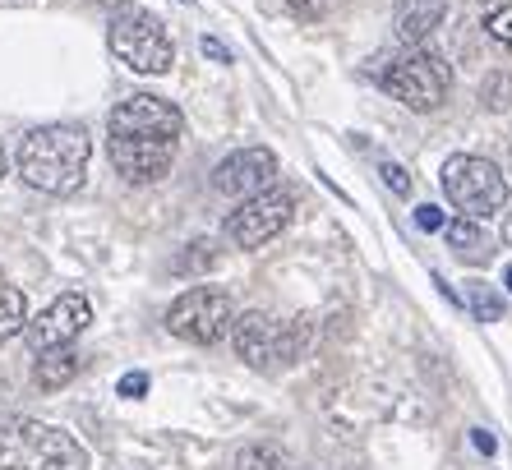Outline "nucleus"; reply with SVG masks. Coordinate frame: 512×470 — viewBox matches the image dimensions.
Segmentation results:
<instances>
[{"label": "nucleus", "instance_id": "nucleus-6", "mask_svg": "<svg viewBox=\"0 0 512 470\" xmlns=\"http://www.w3.org/2000/svg\"><path fill=\"white\" fill-rule=\"evenodd\" d=\"M443 194L462 217H494V212L508 208V180L489 157L476 153H457L443 162Z\"/></svg>", "mask_w": 512, "mask_h": 470}, {"label": "nucleus", "instance_id": "nucleus-22", "mask_svg": "<svg viewBox=\"0 0 512 470\" xmlns=\"http://www.w3.org/2000/svg\"><path fill=\"white\" fill-rule=\"evenodd\" d=\"M383 185L393 189V194H411V180H406L402 166H383Z\"/></svg>", "mask_w": 512, "mask_h": 470}, {"label": "nucleus", "instance_id": "nucleus-16", "mask_svg": "<svg viewBox=\"0 0 512 470\" xmlns=\"http://www.w3.org/2000/svg\"><path fill=\"white\" fill-rule=\"evenodd\" d=\"M28 323V300H24V291L0 272V341L5 337H14V332Z\"/></svg>", "mask_w": 512, "mask_h": 470}, {"label": "nucleus", "instance_id": "nucleus-27", "mask_svg": "<svg viewBox=\"0 0 512 470\" xmlns=\"http://www.w3.org/2000/svg\"><path fill=\"white\" fill-rule=\"evenodd\" d=\"M503 286H508V291H512V263H508V272H503Z\"/></svg>", "mask_w": 512, "mask_h": 470}, {"label": "nucleus", "instance_id": "nucleus-3", "mask_svg": "<svg viewBox=\"0 0 512 470\" xmlns=\"http://www.w3.org/2000/svg\"><path fill=\"white\" fill-rule=\"evenodd\" d=\"M231 346L250 369L277 374V369H291L305 355L310 328L300 318H277L268 309H250V314L231 318Z\"/></svg>", "mask_w": 512, "mask_h": 470}, {"label": "nucleus", "instance_id": "nucleus-25", "mask_svg": "<svg viewBox=\"0 0 512 470\" xmlns=\"http://www.w3.org/2000/svg\"><path fill=\"white\" fill-rule=\"evenodd\" d=\"M471 443H476L480 452H485V457L494 452V438H489V429H476V434H471Z\"/></svg>", "mask_w": 512, "mask_h": 470}, {"label": "nucleus", "instance_id": "nucleus-14", "mask_svg": "<svg viewBox=\"0 0 512 470\" xmlns=\"http://www.w3.org/2000/svg\"><path fill=\"white\" fill-rule=\"evenodd\" d=\"M439 19H443V0H402V14H397L402 47H425V37L439 28Z\"/></svg>", "mask_w": 512, "mask_h": 470}, {"label": "nucleus", "instance_id": "nucleus-9", "mask_svg": "<svg viewBox=\"0 0 512 470\" xmlns=\"http://www.w3.org/2000/svg\"><path fill=\"white\" fill-rule=\"evenodd\" d=\"M185 120L167 97L153 93H134L111 111L107 120V139H153V143H180Z\"/></svg>", "mask_w": 512, "mask_h": 470}, {"label": "nucleus", "instance_id": "nucleus-18", "mask_svg": "<svg viewBox=\"0 0 512 470\" xmlns=\"http://www.w3.org/2000/svg\"><path fill=\"white\" fill-rule=\"evenodd\" d=\"M213 240H194L190 245V254H185V259L176 263V272H185V277H190V272H199V268H213Z\"/></svg>", "mask_w": 512, "mask_h": 470}, {"label": "nucleus", "instance_id": "nucleus-8", "mask_svg": "<svg viewBox=\"0 0 512 470\" xmlns=\"http://www.w3.org/2000/svg\"><path fill=\"white\" fill-rule=\"evenodd\" d=\"M291 212H296V194L268 185V189H259V194H250V199H240V208L227 217V240L236 249H259V245H268L273 235L286 231Z\"/></svg>", "mask_w": 512, "mask_h": 470}, {"label": "nucleus", "instance_id": "nucleus-7", "mask_svg": "<svg viewBox=\"0 0 512 470\" xmlns=\"http://www.w3.org/2000/svg\"><path fill=\"white\" fill-rule=\"evenodd\" d=\"M231 295L222 286H190L176 305L167 309V332L190 346H213L231 328Z\"/></svg>", "mask_w": 512, "mask_h": 470}, {"label": "nucleus", "instance_id": "nucleus-24", "mask_svg": "<svg viewBox=\"0 0 512 470\" xmlns=\"http://www.w3.org/2000/svg\"><path fill=\"white\" fill-rule=\"evenodd\" d=\"M148 392V374H125L120 378V397H143Z\"/></svg>", "mask_w": 512, "mask_h": 470}, {"label": "nucleus", "instance_id": "nucleus-11", "mask_svg": "<svg viewBox=\"0 0 512 470\" xmlns=\"http://www.w3.org/2000/svg\"><path fill=\"white\" fill-rule=\"evenodd\" d=\"M277 185V153L263 148V143H250V148H236L227 162H217L213 171V189L227 194V199H250L259 189Z\"/></svg>", "mask_w": 512, "mask_h": 470}, {"label": "nucleus", "instance_id": "nucleus-2", "mask_svg": "<svg viewBox=\"0 0 512 470\" xmlns=\"http://www.w3.org/2000/svg\"><path fill=\"white\" fill-rule=\"evenodd\" d=\"M0 470H88V452L47 420L0 415Z\"/></svg>", "mask_w": 512, "mask_h": 470}, {"label": "nucleus", "instance_id": "nucleus-17", "mask_svg": "<svg viewBox=\"0 0 512 470\" xmlns=\"http://www.w3.org/2000/svg\"><path fill=\"white\" fill-rule=\"evenodd\" d=\"M466 300H471V314H476L480 323H499V318H503V295L494 291V286L471 282V286H466Z\"/></svg>", "mask_w": 512, "mask_h": 470}, {"label": "nucleus", "instance_id": "nucleus-5", "mask_svg": "<svg viewBox=\"0 0 512 470\" xmlns=\"http://www.w3.org/2000/svg\"><path fill=\"white\" fill-rule=\"evenodd\" d=\"M107 47L120 65H130L134 74H167L176 65V47H171V33L157 14L139 10V5H125V10L111 14L107 28Z\"/></svg>", "mask_w": 512, "mask_h": 470}, {"label": "nucleus", "instance_id": "nucleus-1", "mask_svg": "<svg viewBox=\"0 0 512 470\" xmlns=\"http://www.w3.org/2000/svg\"><path fill=\"white\" fill-rule=\"evenodd\" d=\"M93 139L84 125H42L19 139V176L42 194H74L84 185Z\"/></svg>", "mask_w": 512, "mask_h": 470}, {"label": "nucleus", "instance_id": "nucleus-13", "mask_svg": "<svg viewBox=\"0 0 512 470\" xmlns=\"http://www.w3.org/2000/svg\"><path fill=\"white\" fill-rule=\"evenodd\" d=\"M79 369H84V355L70 346H51V351H37V369H33V383L42 392H56L65 388V383H74L79 378Z\"/></svg>", "mask_w": 512, "mask_h": 470}, {"label": "nucleus", "instance_id": "nucleus-23", "mask_svg": "<svg viewBox=\"0 0 512 470\" xmlns=\"http://www.w3.org/2000/svg\"><path fill=\"white\" fill-rule=\"evenodd\" d=\"M199 51H203V56H208V60H217V65H231V51L222 47L217 37H203V42H199Z\"/></svg>", "mask_w": 512, "mask_h": 470}, {"label": "nucleus", "instance_id": "nucleus-28", "mask_svg": "<svg viewBox=\"0 0 512 470\" xmlns=\"http://www.w3.org/2000/svg\"><path fill=\"white\" fill-rule=\"evenodd\" d=\"M0 176H5V148H0Z\"/></svg>", "mask_w": 512, "mask_h": 470}, {"label": "nucleus", "instance_id": "nucleus-19", "mask_svg": "<svg viewBox=\"0 0 512 470\" xmlns=\"http://www.w3.org/2000/svg\"><path fill=\"white\" fill-rule=\"evenodd\" d=\"M485 28H489V37L494 42H503V47H512V5H503V10H494L485 19Z\"/></svg>", "mask_w": 512, "mask_h": 470}, {"label": "nucleus", "instance_id": "nucleus-4", "mask_svg": "<svg viewBox=\"0 0 512 470\" xmlns=\"http://www.w3.org/2000/svg\"><path fill=\"white\" fill-rule=\"evenodd\" d=\"M379 88L393 93L411 111H439L448 102V93H453V70H448V60L439 51L406 47L402 56H393L379 70Z\"/></svg>", "mask_w": 512, "mask_h": 470}, {"label": "nucleus", "instance_id": "nucleus-15", "mask_svg": "<svg viewBox=\"0 0 512 470\" xmlns=\"http://www.w3.org/2000/svg\"><path fill=\"white\" fill-rule=\"evenodd\" d=\"M443 235H448V245L457 249V259L466 263H489V235L480 231L476 217H453V222H443Z\"/></svg>", "mask_w": 512, "mask_h": 470}, {"label": "nucleus", "instance_id": "nucleus-21", "mask_svg": "<svg viewBox=\"0 0 512 470\" xmlns=\"http://www.w3.org/2000/svg\"><path fill=\"white\" fill-rule=\"evenodd\" d=\"M416 226H420V231H443V212L434 208V203H420V208H416Z\"/></svg>", "mask_w": 512, "mask_h": 470}, {"label": "nucleus", "instance_id": "nucleus-26", "mask_svg": "<svg viewBox=\"0 0 512 470\" xmlns=\"http://www.w3.org/2000/svg\"><path fill=\"white\" fill-rule=\"evenodd\" d=\"M503 240H508V245H512V212H508V217H503Z\"/></svg>", "mask_w": 512, "mask_h": 470}, {"label": "nucleus", "instance_id": "nucleus-12", "mask_svg": "<svg viewBox=\"0 0 512 470\" xmlns=\"http://www.w3.org/2000/svg\"><path fill=\"white\" fill-rule=\"evenodd\" d=\"M176 148L180 143H153V139H107V153H111V166L130 185H153L171 171L176 162Z\"/></svg>", "mask_w": 512, "mask_h": 470}, {"label": "nucleus", "instance_id": "nucleus-10", "mask_svg": "<svg viewBox=\"0 0 512 470\" xmlns=\"http://www.w3.org/2000/svg\"><path fill=\"white\" fill-rule=\"evenodd\" d=\"M88 323H93V305H88L79 291H65V295H56L37 318H28L24 337H28L33 351H51V346H70Z\"/></svg>", "mask_w": 512, "mask_h": 470}, {"label": "nucleus", "instance_id": "nucleus-20", "mask_svg": "<svg viewBox=\"0 0 512 470\" xmlns=\"http://www.w3.org/2000/svg\"><path fill=\"white\" fill-rule=\"evenodd\" d=\"M277 5H282L291 19H300V24H314L323 14V0H277Z\"/></svg>", "mask_w": 512, "mask_h": 470}]
</instances>
